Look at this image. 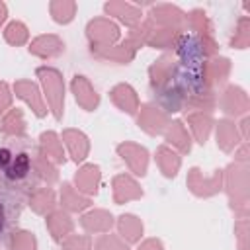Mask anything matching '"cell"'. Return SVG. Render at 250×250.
I'll list each match as a JSON object with an SVG mask.
<instances>
[{
  "mask_svg": "<svg viewBox=\"0 0 250 250\" xmlns=\"http://www.w3.org/2000/svg\"><path fill=\"white\" fill-rule=\"evenodd\" d=\"M39 182L31 154L16 145L0 146V184L27 195Z\"/></svg>",
  "mask_w": 250,
  "mask_h": 250,
  "instance_id": "6da1fadb",
  "label": "cell"
},
{
  "mask_svg": "<svg viewBox=\"0 0 250 250\" xmlns=\"http://www.w3.org/2000/svg\"><path fill=\"white\" fill-rule=\"evenodd\" d=\"M23 203H25L23 193L14 191L4 184H0V240L8 238L12 230L18 227Z\"/></svg>",
  "mask_w": 250,
  "mask_h": 250,
  "instance_id": "7a4b0ae2",
  "label": "cell"
}]
</instances>
